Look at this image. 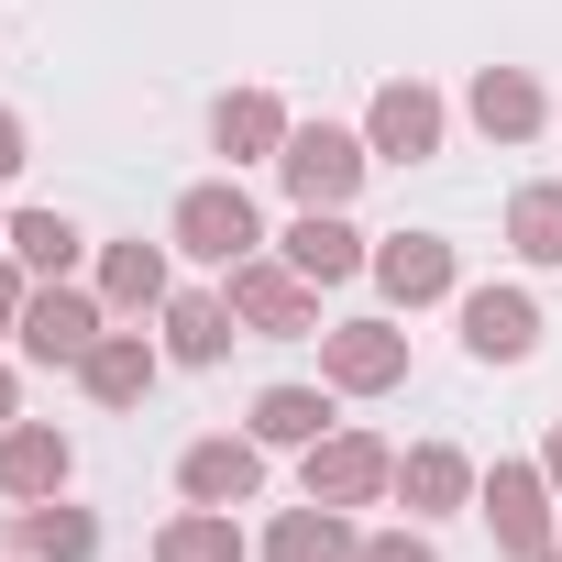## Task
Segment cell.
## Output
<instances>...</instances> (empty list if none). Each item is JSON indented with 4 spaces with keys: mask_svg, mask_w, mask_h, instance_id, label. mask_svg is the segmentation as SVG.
I'll use <instances>...</instances> for the list:
<instances>
[{
    "mask_svg": "<svg viewBox=\"0 0 562 562\" xmlns=\"http://www.w3.org/2000/svg\"><path fill=\"white\" fill-rule=\"evenodd\" d=\"M12 254H23L34 276H67V265H78V221H67V210H23V221H12Z\"/></svg>",
    "mask_w": 562,
    "mask_h": 562,
    "instance_id": "25",
    "label": "cell"
},
{
    "mask_svg": "<svg viewBox=\"0 0 562 562\" xmlns=\"http://www.w3.org/2000/svg\"><path fill=\"white\" fill-rule=\"evenodd\" d=\"M375 288H386L397 310L452 299V243H430V232H386V243H375Z\"/></svg>",
    "mask_w": 562,
    "mask_h": 562,
    "instance_id": "11",
    "label": "cell"
},
{
    "mask_svg": "<svg viewBox=\"0 0 562 562\" xmlns=\"http://www.w3.org/2000/svg\"><path fill=\"white\" fill-rule=\"evenodd\" d=\"M12 551H23V562H89V551H100V529H89V507L34 496V507L12 518Z\"/></svg>",
    "mask_w": 562,
    "mask_h": 562,
    "instance_id": "20",
    "label": "cell"
},
{
    "mask_svg": "<svg viewBox=\"0 0 562 562\" xmlns=\"http://www.w3.org/2000/svg\"><path fill=\"white\" fill-rule=\"evenodd\" d=\"M0 243H12V221H0Z\"/></svg>",
    "mask_w": 562,
    "mask_h": 562,
    "instance_id": "32",
    "label": "cell"
},
{
    "mask_svg": "<svg viewBox=\"0 0 562 562\" xmlns=\"http://www.w3.org/2000/svg\"><path fill=\"white\" fill-rule=\"evenodd\" d=\"M463 353L474 364H529L540 353V299L529 288H474L463 299Z\"/></svg>",
    "mask_w": 562,
    "mask_h": 562,
    "instance_id": "9",
    "label": "cell"
},
{
    "mask_svg": "<svg viewBox=\"0 0 562 562\" xmlns=\"http://www.w3.org/2000/svg\"><path fill=\"white\" fill-rule=\"evenodd\" d=\"M177 485H188V507H243V496L265 485V441L210 430V441H188V452H177Z\"/></svg>",
    "mask_w": 562,
    "mask_h": 562,
    "instance_id": "10",
    "label": "cell"
},
{
    "mask_svg": "<svg viewBox=\"0 0 562 562\" xmlns=\"http://www.w3.org/2000/svg\"><path fill=\"white\" fill-rule=\"evenodd\" d=\"M463 111H474V133H485V144H529L551 100H540V89H529L518 67H485V78L463 89Z\"/></svg>",
    "mask_w": 562,
    "mask_h": 562,
    "instance_id": "15",
    "label": "cell"
},
{
    "mask_svg": "<svg viewBox=\"0 0 562 562\" xmlns=\"http://www.w3.org/2000/svg\"><path fill=\"white\" fill-rule=\"evenodd\" d=\"M321 430H331V397L321 386H265L254 397V441H276V452H310Z\"/></svg>",
    "mask_w": 562,
    "mask_h": 562,
    "instance_id": "23",
    "label": "cell"
},
{
    "mask_svg": "<svg viewBox=\"0 0 562 562\" xmlns=\"http://www.w3.org/2000/svg\"><path fill=\"white\" fill-rule=\"evenodd\" d=\"M12 166H23V122H12V111H0V177H12Z\"/></svg>",
    "mask_w": 562,
    "mask_h": 562,
    "instance_id": "28",
    "label": "cell"
},
{
    "mask_svg": "<svg viewBox=\"0 0 562 562\" xmlns=\"http://www.w3.org/2000/svg\"><path fill=\"white\" fill-rule=\"evenodd\" d=\"M166 353H177V364H221V353H232V299H210V288L166 299Z\"/></svg>",
    "mask_w": 562,
    "mask_h": 562,
    "instance_id": "21",
    "label": "cell"
},
{
    "mask_svg": "<svg viewBox=\"0 0 562 562\" xmlns=\"http://www.w3.org/2000/svg\"><path fill=\"white\" fill-rule=\"evenodd\" d=\"M232 321H243V331H265V342H310V331H321V288H310L299 265L243 254V265H232Z\"/></svg>",
    "mask_w": 562,
    "mask_h": 562,
    "instance_id": "1",
    "label": "cell"
},
{
    "mask_svg": "<svg viewBox=\"0 0 562 562\" xmlns=\"http://www.w3.org/2000/svg\"><path fill=\"white\" fill-rule=\"evenodd\" d=\"M353 562H441V551H430V540H419V529H386V540H364V551H353Z\"/></svg>",
    "mask_w": 562,
    "mask_h": 562,
    "instance_id": "26",
    "label": "cell"
},
{
    "mask_svg": "<svg viewBox=\"0 0 562 562\" xmlns=\"http://www.w3.org/2000/svg\"><path fill=\"white\" fill-rule=\"evenodd\" d=\"M507 254L518 265H562V177H529L507 199Z\"/></svg>",
    "mask_w": 562,
    "mask_h": 562,
    "instance_id": "22",
    "label": "cell"
},
{
    "mask_svg": "<svg viewBox=\"0 0 562 562\" xmlns=\"http://www.w3.org/2000/svg\"><path fill=\"white\" fill-rule=\"evenodd\" d=\"M397 485V452L375 441V430H321L310 441V496L321 507H364V496H386Z\"/></svg>",
    "mask_w": 562,
    "mask_h": 562,
    "instance_id": "5",
    "label": "cell"
},
{
    "mask_svg": "<svg viewBox=\"0 0 562 562\" xmlns=\"http://www.w3.org/2000/svg\"><path fill=\"white\" fill-rule=\"evenodd\" d=\"M155 562H243V529H232V507H177V518L155 529Z\"/></svg>",
    "mask_w": 562,
    "mask_h": 562,
    "instance_id": "24",
    "label": "cell"
},
{
    "mask_svg": "<svg viewBox=\"0 0 562 562\" xmlns=\"http://www.w3.org/2000/svg\"><path fill=\"white\" fill-rule=\"evenodd\" d=\"M254 243H265V221H254L243 177H210V188L177 199V254H199V265H243Z\"/></svg>",
    "mask_w": 562,
    "mask_h": 562,
    "instance_id": "3",
    "label": "cell"
},
{
    "mask_svg": "<svg viewBox=\"0 0 562 562\" xmlns=\"http://www.w3.org/2000/svg\"><path fill=\"white\" fill-rule=\"evenodd\" d=\"M474 507H485L496 551H518V562L551 551V474H540V463H496V474L474 485Z\"/></svg>",
    "mask_w": 562,
    "mask_h": 562,
    "instance_id": "4",
    "label": "cell"
},
{
    "mask_svg": "<svg viewBox=\"0 0 562 562\" xmlns=\"http://www.w3.org/2000/svg\"><path fill=\"white\" fill-rule=\"evenodd\" d=\"M364 144H375L386 166H419V155H441V89H419V78H386V89H375V111H364Z\"/></svg>",
    "mask_w": 562,
    "mask_h": 562,
    "instance_id": "8",
    "label": "cell"
},
{
    "mask_svg": "<svg viewBox=\"0 0 562 562\" xmlns=\"http://www.w3.org/2000/svg\"><path fill=\"white\" fill-rule=\"evenodd\" d=\"M540 562H562V540H551V551H540Z\"/></svg>",
    "mask_w": 562,
    "mask_h": 562,
    "instance_id": "31",
    "label": "cell"
},
{
    "mask_svg": "<svg viewBox=\"0 0 562 562\" xmlns=\"http://www.w3.org/2000/svg\"><path fill=\"white\" fill-rule=\"evenodd\" d=\"M364 166H375V144H353V133H331V122H299L288 155H276V177H288L299 210H342V199L364 188Z\"/></svg>",
    "mask_w": 562,
    "mask_h": 562,
    "instance_id": "2",
    "label": "cell"
},
{
    "mask_svg": "<svg viewBox=\"0 0 562 562\" xmlns=\"http://www.w3.org/2000/svg\"><path fill=\"white\" fill-rule=\"evenodd\" d=\"M397 496H408L419 518H441V507L474 496V463H463L452 441H419V452H397Z\"/></svg>",
    "mask_w": 562,
    "mask_h": 562,
    "instance_id": "19",
    "label": "cell"
},
{
    "mask_svg": "<svg viewBox=\"0 0 562 562\" xmlns=\"http://www.w3.org/2000/svg\"><path fill=\"white\" fill-rule=\"evenodd\" d=\"M89 342H100V299H78L67 276H45V288L23 299V353L78 375V364H89Z\"/></svg>",
    "mask_w": 562,
    "mask_h": 562,
    "instance_id": "6",
    "label": "cell"
},
{
    "mask_svg": "<svg viewBox=\"0 0 562 562\" xmlns=\"http://www.w3.org/2000/svg\"><path fill=\"white\" fill-rule=\"evenodd\" d=\"M210 133H221V155H232V166H276V155H288V133H299V122H288V111H276L265 89H232Z\"/></svg>",
    "mask_w": 562,
    "mask_h": 562,
    "instance_id": "16",
    "label": "cell"
},
{
    "mask_svg": "<svg viewBox=\"0 0 562 562\" xmlns=\"http://www.w3.org/2000/svg\"><path fill=\"white\" fill-rule=\"evenodd\" d=\"M321 375H331L342 397H386V386L408 375V331H386V321H342V331H321Z\"/></svg>",
    "mask_w": 562,
    "mask_h": 562,
    "instance_id": "7",
    "label": "cell"
},
{
    "mask_svg": "<svg viewBox=\"0 0 562 562\" xmlns=\"http://www.w3.org/2000/svg\"><path fill=\"white\" fill-rule=\"evenodd\" d=\"M23 299H34V288H23V265H0V331H23Z\"/></svg>",
    "mask_w": 562,
    "mask_h": 562,
    "instance_id": "27",
    "label": "cell"
},
{
    "mask_svg": "<svg viewBox=\"0 0 562 562\" xmlns=\"http://www.w3.org/2000/svg\"><path fill=\"white\" fill-rule=\"evenodd\" d=\"M353 551H364V540H353V529H342V507H321V496H310V507H288V518L265 529V562H353Z\"/></svg>",
    "mask_w": 562,
    "mask_h": 562,
    "instance_id": "18",
    "label": "cell"
},
{
    "mask_svg": "<svg viewBox=\"0 0 562 562\" xmlns=\"http://www.w3.org/2000/svg\"><path fill=\"white\" fill-rule=\"evenodd\" d=\"M288 265L310 276V288H342V276H364L375 254H364V232H353L342 210H299V232H288Z\"/></svg>",
    "mask_w": 562,
    "mask_h": 562,
    "instance_id": "13",
    "label": "cell"
},
{
    "mask_svg": "<svg viewBox=\"0 0 562 562\" xmlns=\"http://www.w3.org/2000/svg\"><path fill=\"white\" fill-rule=\"evenodd\" d=\"M67 430H45V419H12V430H0V496H67Z\"/></svg>",
    "mask_w": 562,
    "mask_h": 562,
    "instance_id": "12",
    "label": "cell"
},
{
    "mask_svg": "<svg viewBox=\"0 0 562 562\" xmlns=\"http://www.w3.org/2000/svg\"><path fill=\"white\" fill-rule=\"evenodd\" d=\"M0 430H12V364H0Z\"/></svg>",
    "mask_w": 562,
    "mask_h": 562,
    "instance_id": "30",
    "label": "cell"
},
{
    "mask_svg": "<svg viewBox=\"0 0 562 562\" xmlns=\"http://www.w3.org/2000/svg\"><path fill=\"white\" fill-rule=\"evenodd\" d=\"M540 474H551V496H562V430H551V452H540Z\"/></svg>",
    "mask_w": 562,
    "mask_h": 562,
    "instance_id": "29",
    "label": "cell"
},
{
    "mask_svg": "<svg viewBox=\"0 0 562 562\" xmlns=\"http://www.w3.org/2000/svg\"><path fill=\"white\" fill-rule=\"evenodd\" d=\"M100 310H122V321L166 310V243H111L100 254Z\"/></svg>",
    "mask_w": 562,
    "mask_h": 562,
    "instance_id": "17",
    "label": "cell"
},
{
    "mask_svg": "<svg viewBox=\"0 0 562 562\" xmlns=\"http://www.w3.org/2000/svg\"><path fill=\"white\" fill-rule=\"evenodd\" d=\"M155 364H166V353H155L144 331H100V342H89V364H78V386H89L100 408H144Z\"/></svg>",
    "mask_w": 562,
    "mask_h": 562,
    "instance_id": "14",
    "label": "cell"
}]
</instances>
